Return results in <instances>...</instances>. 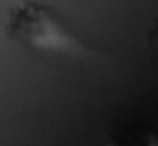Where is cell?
I'll list each match as a JSON object with an SVG mask.
<instances>
[{
  "mask_svg": "<svg viewBox=\"0 0 158 146\" xmlns=\"http://www.w3.org/2000/svg\"><path fill=\"white\" fill-rule=\"evenodd\" d=\"M5 31L12 39L36 51L104 61L100 51L83 44L49 7L38 0H15L5 14Z\"/></svg>",
  "mask_w": 158,
  "mask_h": 146,
  "instance_id": "cell-1",
  "label": "cell"
},
{
  "mask_svg": "<svg viewBox=\"0 0 158 146\" xmlns=\"http://www.w3.org/2000/svg\"><path fill=\"white\" fill-rule=\"evenodd\" d=\"M121 146H158V141L151 134H134L129 141Z\"/></svg>",
  "mask_w": 158,
  "mask_h": 146,
  "instance_id": "cell-2",
  "label": "cell"
},
{
  "mask_svg": "<svg viewBox=\"0 0 158 146\" xmlns=\"http://www.w3.org/2000/svg\"><path fill=\"white\" fill-rule=\"evenodd\" d=\"M151 43H153L155 49L158 51V26H156V29L153 31V39H151Z\"/></svg>",
  "mask_w": 158,
  "mask_h": 146,
  "instance_id": "cell-3",
  "label": "cell"
}]
</instances>
